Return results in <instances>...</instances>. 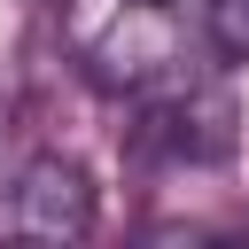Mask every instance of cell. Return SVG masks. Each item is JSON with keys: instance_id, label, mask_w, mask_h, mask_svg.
Listing matches in <instances>:
<instances>
[{"instance_id": "6da1fadb", "label": "cell", "mask_w": 249, "mask_h": 249, "mask_svg": "<svg viewBox=\"0 0 249 249\" xmlns=\"http://www.w3.org/2000/svg\"><path fill=\"white\" fill-rule=\"evenodd\" d=\"M54 31L101 93H163L171 78H187L163 0H54Z\"/></svg>"}, {"instance_id": "7a4b0ae2", "label": "cell", "mask_w": 249, "mask_h": 249, "mask_svg": "<svg viewBox=\"0 0 249 249\" xmlns=\"http://www.w3.org/2000/svg\"><path fill=\"white\" fill-rule=\"evenodd\" d=\"M0 233L16 241H86L93 233V179L70 156H31L0 187Z\"/></svg>"}, {"instance_id": "3957f363", "label": "cell", "mask_w": 249, "mask_h": 249, "mask_svg": "<svg viewBox=\"0 0 249 249\" xmlns=\"http://www.w3.org/2000/svg\"><path fill=\"white\" fill-rule=\"evenodd\" d=\"M210 39L226 54H249V0H210Z\"/></svg>"}, {"instance_id": "277c9868", "label": "cell", "mask_w": 249, "mask_h": 249, "mask_svg": "<svg viewBox=\"0 0 249 249\" xmlns=\"http://www.w3.org/2000/svg\"><path fill=\"white\" fill-rule=\"evenodd\" d=\"M8 156H16V117L0 109V187H8Z\"/></svg>"}]
</instances>
